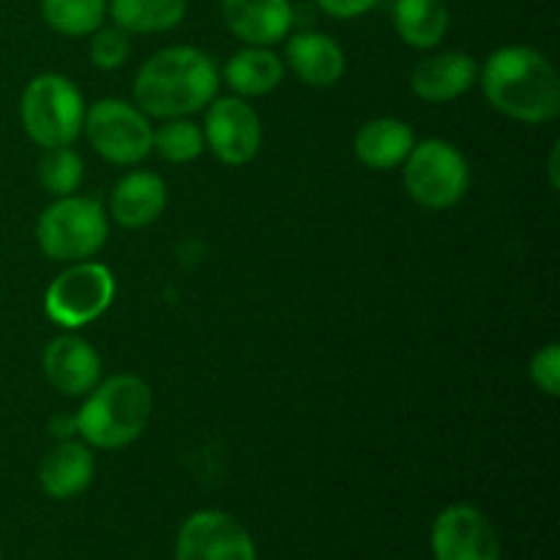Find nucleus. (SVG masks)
<instances>
[{"mask_svg": "<svg viewBox=\"0 0 560 560\" xmlns=\"http://www.w3.org/2000/svg\"><path fill=\"white\" fill-rule=\"evenodd\" d=\"M485 96L520 124H550L560 115V77L534 47H501L481 69Z\"/></svg>", "mask_w": 560, "mask_h": 560, "instance_id": "nucleus-1", "label": "nucleus"}, {"mask_svg": "<svg viewBox=\"0 0 560 560\" xmlns=\"http://www.w3.org/2000/svg\"><path fill=\"white\" fill-rule=\"evenodd\" d=\"M219 69L197 47H167L148 58L135 80V102L151 118H186L217 98Z\"/></svg>", "mask_w": 560, "mask_h": 560, "instance_id": "nucleus-2", "label": "nucleus"}, {"mask_svg": "<svg viewBox=\"0 0 560 560\" xmlns=\"http://www.w3.org/2000/svg\"><path fill=\"white\" fill-rule=\"evenodd\" d=\"M85 397V405L74 416V427L88 446L115 452L145 432L153 397L142 377L113 375L98 381Z\"/></svg>", "mask_w": 560, "mask_h": 560, "instance_id": "nucleus-3", "label": "nucleus"}, {"mask_svg": "<svg viewBox=\"0 0 560 560\" xmlns=\"http://www.w3.org/2000/svg\"><path fill=\"white\" fill-rule=\"evenodd\" d=\"M22 126L36 145L63 148L82 135L85 98L80 88L60 74H38L27 82L20 102Z\"/></svg>", "mask_w": 560, "mask_h": 560, "instance_id": "nucleus-4", "label": "nucleus"}, {"mask_svg": "<svg viewBox=\"0 0 560 560\" xmlns=\"http://www.w3.org/2000/svg\"><path fill=\"white\" fill-rule=\"evenodd\" d=\"M109 233L107 213L93 197H58L38 217L36 241L49 260L80 262L96 255Z\"/></svg>", "mask_w": 560, "mask_h": 560, "instance_id": "nucleus-5", "label": "nucleus"}, {"mask_svg": "<svg viewBox=\"0 0 560 560\" xmlns=\"http://www.w3.org/2000/svg\"><path fill=\"white\" fill-rule=\"evenodd\" d=\"M405 189L419 206L446 211L457 206L470 184V170L457 145L446 140L416 142L405 159Z\"/></svg>", "mask_w": 560, "mask_h": 560, "instance_id": "nucleus-6", "label": "nucleus"}, {"mask_svg": "<svg viewBox=\"0 0 560 560\" xmlns=\"http://www.w3.org/2000/svg\"><path fill=\"white\" fill-rule=\"evenodd\" d=\"M82 131L93 151L113 164H140L153 151L151 120L124 98H102L85 109Z\"/></svg>", "mask_w": 560, "mask_h": 560, "instance_id": "nucleus-7", "label": "nucleus"}, {"mask_svg": "<svg viewBox=\"0 0 560 560\" xmlns=\"http://www.w3.org/2000/svg\"><path fill=\"white\" fill-rule=\"evenodd\" d=\"M115 299V277L107 266L80 260L66 268L44 293V312L63 328H82L102 317Z\"/></svg>", "mask_w": 560, "mask_h": 560, "instance_id": "nucleus-8", "label": "nucleus"}, {"mask_svg": "<svg viewBox=\"0 0 560 560\" xmlns=\"http://www.w3.org/2000/svg\"><path fill=\"white\" fill-rule=\"evenodd\" d=\"M175 560H257V550L249 530L233 514L206 509L180 525Z\"/></svg>", "mask_w": 560, "mask_h": 560, "instance_id": "nucleus-9", "label": "nucleus"}, {"mask_svg": "<svg viewBox=\"0 0 560 560\" xmlns=\"http://www.w3.org/2000/svg\"><path fill=\"white\" fill-rule=\"evenodd\" d=\"M430 545L435 560H501L495 525L470 503H454L438 514Z\"/></svg>", "mask_w": 560, "mask_h": 560, "instance_id": "nucleus-10", "label": "nucleus"}, {"mask_svg": "<svg viewBox=\"0 0 560 560\" xmlns=\"http://www.w3.org/2000/svg\"><path fill=\"white\" fill-rule=\"evenodd\" d=\"M202 135H206V145L211 148L219 162L241 167V164L252 162L260 151V115L241 96L213 98Z\"/></svg>", "mask_w": 560, "mask_h": 560, "instance_id": "nucleus-11", "label": "nucleus"}, {"mask_svg": "<svg viewBox=\"0 0 560 560\" xmlns=\"http://www.w3.org/2000/svg\"><path fill=\"white\" fill-rule=\"evenodd\" d=\"M44 375L55 392L66 397H85L102 381V355L88 339L63 334L44 350Z\"/></svg>", "mask_w": 560, "mask_h": 560, "instance_id": "nucleus-12", "label": "nucleus"}, {"mask_svg": "<svg viewBox=\"0 0 560 560\" xmlns=\"http://www.w3.org/2000/svg\"><path fill=\"white\" fill-rule=\"evenodd\" d=\"M224 25L249 47H271L293 27L290 0H222Z\"/></svg>", "mask_w": 560, "mask_h": 560, "instance_id": "nucleus-13", "label": "nucleus"}, {"mask_svg": "<svg viewBox=\"0 0 560 560\" xmlns=\"http://www.w3.org/2000/svg\"><path fill=\"white\" fill-rule=\"evenodd\" d=\"M479 77V66L468 52L448 49V52L424 58L410 74V88L421 102L446 104L470 91Z\"/></svg>", "mask_w": 560, "mask_h": 560, "instance_id": "nucleus-14", "label": "nucleus"}, {"mask_svg": "<svg viewBox=\"0 0 560 560\" xmlns=\"http://www.w3.org/2000/svg\"><path fill=\"white\" fill-rule=\"evenodd\" d=\"M167 208V186L156 173L135 170L115 184L109 213L126 230H140L156 222Z\"/></svg>", "mask_w": 560, "mask_h": 560, "instance_id": "nucleus-15", "label": "nucleus"}, {"mask_svg": "<svg viewBox=\"0 0 560 560\" xmlns=\"http://www.w3.org/2000/svg\"><path fill=\"white\" fill-rule=\"evenodd\" d=\"M96 459L91 446L80 441H63L47 452L38 465V485L55 501H71L91 487Z\"/></svg>", "mask_w": 560, "mask_h": 560, "instance_id": "nucleus-16", "label": "nucleus"}, {"mask_svg": "<svg viewBox=\"0 0 560 560\" xmlns=\"http://www.w3.org/2000/svg\"><path fill=\"white\" fill-rule=\"evenodd\" d=\"M288 66L312 88H331L345 77V52L331 36L317 31L295 33L288 42Z\"/></svg>", "mask_w": 560, "mask_h": 560, "instance_id": "nucleus-17", "label": "nucleus"}, {"mask_svg": "<svg viewBox=\"0 0 560 560\" xmlns=\"http://www.w3.org/2000/svg\"><path fill=\"white\" fill-rule=\"evenodd\" d=\"M416 137L405 120L399 118H375L355 131L353 153L364 167L370 170H394L413 151Z\"/></svg>", "mask_w": 560, "mask_h": 560, "instance_id": "nucleus-18", "label": "nucleus"}, {"mask_svg": "<svg viewBox=\"0 0 560 560\" xmlns=\"http://www.w3.org/2000/svg\"><path fill=\"white\" fill-rule=\"evenodd\" d=\"M284 80V60L268 47H246L224 66V82L244 96H268Z\"/></svg>", "mask_w": 560, "mask_h": 560, "instance_id": "nucleus-19", "label": "nucleus"}, {"mask_svg": "<svg viewBox=\"0 0 560 560\" xmlns=\"http://www.w3.org/2000/svg\"><path fill=\"white\" fill-rule=\"evenodd\" d=\"M446 0H397L394 3V27L408 47L432 49L443 42L448 31Z\"/></svg>", "mask_w": 560, "mask_h": 560, "instance_id": "nucleus-20", "label": "nucleus"}, {"mask_svg": "<svg viewBox=\"0 0 560 560\" xmlns=\"http://www.w3.org/2000/svg\"><path fill=\"white\" fill-rule=\"evenodd\" d=\"M109 14L126 33H162L184 22L186 0H109Z\"/></svg>", "mask_w": 560, "mask_h": 560, "instance_id": "nucleus-21", "label": "nucleus"}, {"mask_svg": "<svg viewBox=\"0 0 560 560\" xmlns=\"http://www.w3.org/2000/svg\"><path fill=\"white\" fill-rule=\"evenodd\" d=\"M44 22L55 33L80 38L104 25L107 0H42Z\"/></svg>", "mask_w": 560, "mask_h": 560, "instance_id": "nucleus-22", "label": "nucleus"}, {"mask_svg": "<svg viewBox=\"0 0 560 560\" xmlns=\"http://www.w3.org/2000/svg\"><path fill=\"white\" fill-rule=\"evenodd\" d=\"M153 151L173 164L195 162L206 151V135L197 124L186 118L164 120L159 129H153Z\"/></svg>", "mask_w": 560, "mask_h": 560, "instance_id": "nucleus-23", "label": "nucleus"}, {"mask_svg": "<svg viewBox=\"0 0 560 560\" xmlns=\"http://www.w3.org/2000/svg\"><path fill=\"white\" fill-rule=\"evenodd\" d=\"M38 178L42 186L55 197L74 195L82 184V159L80 153L71 151V145L47 148L38 162Z\"/></svg>", "mask_w": 560, "mask_h": 560, "instance_id": "nucleus-24", "label": "nucleus"}, {"mask_svg": "<svg viewBox=\"0 0 560 560\" xmlns=\"http://www.w3.org/2000/svg\"><path fill=\"white\" fill-rule=\"evenodd\" d=\"M131 55V44H129V33L120 31L118 25L115 27H98V31L91 33V60L96 69L113 71L120 69V66L129 60Z\"/></svg>", "mask_w": 560, "mask_h": 560, "instance_id": "nucleus-25", "label": "nucleus"}, {"mask_svg": "<svg viewBox=\"0 0 560 560\" xmlns=\"http://www.w3.org/2000/svg\"><path fill=\"white\" fill-rule=\"evenodd\" d=\"M530 381L550 397L560 394V348L556 342L545 345L539 353L530 359Z\"/></svg>", "mask_w": 560, "mask_h": 560, "instance_id": "nucleus-26", "label": "nucleus"}, {"mask_svg": "<svg viewBox=\"0 0 560 560\" xmlns=\"http://www.w3.org/2000/svg\"><path fill=\"white\" fill-rule=\"evenodd\" d=\"M381 0H317L323 11L334 20H355V16H364L366 11H372Z\"/></svg>", "mask_w": 560, "mask_h": 560, "instance_id": "nucleus-27", "label": "nucleus"}, {"mask_svg": "<svg viewBox=\"0 0 560 560\" xmlns=\"http://www.w3.org/2000/svg\"><path fill=\"white\" fill-rule=\"evenodd\" d=\"M0 560H3V552H0Z\"/></svg>", "mask_w": 560, "mask_h": 560, "instance_id": "nucleus-28", "label": "nucleus"}]
</instances>
